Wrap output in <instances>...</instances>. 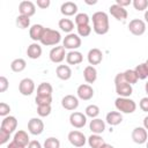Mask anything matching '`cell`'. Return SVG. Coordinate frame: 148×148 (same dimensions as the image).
I'll return each mask as SVG.
<instances>
[{
    "label": "cell",
    "mask_w": 148,
    "mask_h": 148,
    "mask_svg": "<svg viewBox=\"0 0 148 148\" xmlns=\"http://www.w3.org/2000/svg\"><path fill=\"white\" fill-rule=\"evenodd\" d=\"M124 76H125V80H126L130 84H134V83H136L138 80H139V77H138V75H136V73H135L134 69H126V71L124 72Z\"/></svg>",
    "instance_id": "obj_34"
},
{
    "label": "cell",
    "mask_w": 148,
    "mask_h": 148,
    "mask_svg": "<svg viewBox=\"0 0 148 148\" xmlns=\"http://www.w3.org/2000/svg\"><path fill=\"white\" fill-rule=\"evenodd\" d=\"M61 105L64 109H66L68 111H73L75 109H77V106H79V98L74 95H66L61 99Z\"/></svg>",
    "instance_id": "obj_16"
},
{
    "label": "cell",
    "mask_w": 148,
    "mask_h": 148,
    "mask_svg": "<svg viewBox=\"0 0 148 148\" xmlns=\"http://www.w3.org/2000/svg\"><path fill=\"white\" fill-rule=\"evenodd\" d=\"M114 86H116V92L119 97H130L133 92L132 84H130L124 76V73H118L114 77Z\"/></svg>",
    "instance_id": "obj_2"
},
{
    "label": "cell",
    "mask_w": 148,
    "mask_h": 148,
    "mask_svg": "<svg viewBox=\"0 0 148 148\" xmlns=\"http://www.w3.org/2000/svg\"><path fill=\"white\" fill-rule=\"evenodd\" d=\"M109 12H110V14H111L117 21H125V20L127 18V16H128L127 10H126L124 7L118 6L117 3L111 5L110 8H109Z\"/></svg>",
    "instance_id": "obj_15"
},
{
    "label": "cell",
    "mask_w": 148,
    "mask_h": 148,
    "mask_svg": "<svg viewBox=\"0 0 148 148\" xmlns=\"http://www.w3.org/2000/svg\"><path fill=\"white\" fill-rule=\"evenodd\" d=\"M68 141L74 147H83L87 142L86 135L80 131H71L68 133Z\"/></svg>",
    "instance_id": "obj_7"
},
{
    "label": "cell",
    "mask_w": 148,
    "mask_h": 148,
    "mask_svg": "<svg viewBox=\"0 0 148 148\" xmlns=\"http://www.w3.org/2000/svg\"><path fill=\"white\" fill-rule=\"evenodd\" d=\"M44 30H45V28L42 24H34L29 29V36L32 40H35V43H37L38 40L40 42L42 36L44 34Z\"/></svg>",
    "instance_id": "obj_20"
},
{
    "label": "cell",
    "mask_w": 148,
    "mask_h": 148,
    "mask_svg": "<svg viewBox=\"0 0 148 148\" xmlns=\"http://www.w3.org/2000/svg\"><path fill=\"white\" fill-rule=\"evenodd\" d=\"M128 30L134 36H141L146 31V23L140 18H133L128 23Z\"/></svg>",
    "instance_id": "obj_6"
},
{
    "label": "cell",
    "mask_w": 148,
    "mask_h": 148,
    "mask_svg": "<svg viewBox=\"0 0 148 148\" xmlns=\"http://www.w3.org/2000/svg\"><path fill=\"white\" fill-rule=\"evenodd\" d=\"M53 88L49 82H42L37 87V96H52Z\"/></svg>",
    "instance_id": "obj_28"
},
{
    "label": "cell",
    "mask_w": 148,
    "mask_h": 148,
    "mask_svg": "<svg viewBox=\"0 0 148 148\" xmlns=\"http://www.w3.org/2000/svg\"><path fill=\"white\" fill-rule=\"evenodd\" d=\"M44 148H60V141L54 136H50L44 141Z\"/></svg>",
    "instance_id": "obj_37"
},
{
    "label": "cell",
    "mask_w": 148,
    "mask_h": 148,
    "mask_svg": "<svg viewBox=\"0 0 148 148\" xmlns=\"http://www.w3.org/2000/svg\"><path fill=\"white\" fill-rule=\"evenodd\" d=\"M101 148H114V147H113V146H111V145H109V143H106V142H105V143H104V145H102V147H101Z\"/></svg>",
    "instance_id": "obj_51"
},
{
    "label": "cell",
    "mask_w": 148,
    "mask_h": 148,
    "mask_svg": "<svg viewBox=\"0 0 148 148\" xmlns=\"http://www.w3.org/2000/svg\"><path fill=\"white\" fill-rule=\"evenodd\" d=\"M83 60V56L81 52L79 51H69L66 56V61L68 65H77V64H81Z\"/></svg>",
    "instance_id": "obj_25"
},
{
    "label": "cell",
    "mask_w": 148,
    "mask_h": 148,
    "mask_svg": "<svg viewBox=\"0 0 148 148\" xmlns=\"http://www.w3.org/2000/svg\"><path fill=\"white\" fill-rule=\"evenodd\" d=\"M27 56L30 59H38L42 56V46L38 43H32L27 49Z\"/></svg>",
    "instance_id": "obj_26"
},
{
    "label": "cell",
    "mask_w": 148,
    "mask_h": 148,
    "mask_svg": "<svg viewBox=\"0 0 148 148\" xmlns=\"http://www.w3.org/2000/svg\"><path fill=\"white\" fill-rule=\"evenodd\" d=\"M139 106L142 111L145 112H148V96L147 97H142L139 102Z\"/></svg>",
    "instance_id": "obj_45"
},
{
    "label": "cell",
    "mask_w": 148,
    "mask_h": 148,
    "mask_svg": "<svg viewBox=\"0 0 148 148\" xmlns=\"http://www.w3.org/2000/svg\"><path fill=\"white\" fill-rule=\"evenodd\" d=\"M69 123L75 128H82L87 124V116L83 114L82 112L74 111L69 116Z\"/></svg>",
    "instance_id": "obj_11"
},
{
    "label": "cell",
    "mask_w": 148,
    "mask_h": 148,
    "mask_svg": "<svg viewBox=\"0 0 148 148\" xmlns=\"http://www.w3.org/2000/svg\"><path fill=\"white\" fill-rule=\"evenodd\" d=\"M58 25L64 32H67V34H72V30L74 29V23L69 18H60L58 22Z\"/></svg>",
    "instance_id": "obj_31"
},
{
    "label": "cell",
    "mask_w": 148,
    "mask_h": 148,
    "mask_svg": "<svg viewBox=\"0 0 148 148\" xmlns=\"http://www.w3.org/2000/svg\"><path fill=\"white\" fill-rule=\"evenodd\" d=\"M145 21L148 23V9L145 12Z\"/></svg>",
    "instance_id": "obj_52"
},
{
    "label": "cell",
    "mask_w": 148,
    "mask_h": 148,
    "mask_svg": "<svg viewBox=\"0 0 148 148\" xmlns=\"http://www.w3.org/2000/svg\"><path fill=\"white\" fill-rule=\"evenodd\" d=\"M7 148H25V147H24V146H22V145H20V143H17V142H15V141L13 140L12 142H9V143H8Z\"/></svg>",
    "instance_id": "obj_49"
},
{
    "label": "cell",
    "mask_w": 148,
    "mask_h": 148,
    "mask_svg": "<svg viewBox=\"0 0 148 148\" xmlns=\"http://www.w3.org/2000/svg\"><path fill=\"white\" fill-rule=\"evenodd\" d=\"M16 25L20 29H27L30 25V17L24 16V15H18L16 17Z\"/></svg>",
    "instance_id": "obj_36"
},
{
    "label": "cell",
    "mask_w": 148,
    "mask_h": 148,
    "mask_svg": "<svg viewBox=\"0 0 148 148\" xmlns=\"http://www.w3.org/2000/svg\"><path fill=\"white\" fill-rule=\"evenodd\" d=\"M116 3L118 5V6H120V7H126V6H128V5H131L132 3V1L131 0H116Z\"/></svg>",
    "instance_id": "obj_48"
},
{
    "label": "cell",
    "mask_w": 148,
    "mask_h": 148,
    "mask_svg": "<svg viewBox=\"0 0 148 148\" xmlns=\"http://www.w3.org/2000/svg\"><path fill=\"white\" fill-rule=\"evenodd\" d=\"M145 64H146V65H147V67H148V59L146 60V62H145Z\"/></svg>",
    "instance_id": "obj_54"
},
{
    "label": "cell",
    "mask_w": 148,
    "mask_h": 148,
    "mask_svg": "<svg viewBox=\"0 0 148 148\" xmlns=\"http://www.w3.org/2000/svg\"><path fill=\"white\" fill-rule=\"evenodd\" d=\"M87 141H88V145L90 148H101L102 145L105 143L103 138L99 134H94V133L87 139Z\"/></svg>",
    "instance_id": "obj_29"
},
{
    "label": "cell",
    "mask_w": 148,
    "mask_h": 148,
    "mask_svg": "<svg viewBox=\"0 0 148 148\" xmlns=\"http://www.w3.org/2000/svg\"><path fill=\"white\" fill-rule=\"evenodd\" d=\"M35 102L37 105H46L52 103V96H36Z\"/></svg>",
    "instance_id": "obj_40"
},
{
    "label": "cell",
    "mask_w": 148,
    "mask_h": 148,
    "mask_svg": "<svg viewBox=\"0 0 148 148\" xmlns=\"http://www.w3.org/2000/svg\"><path fill=\"white\" fill-rule=\"evenodd\" d=\"M51 105L46 104V105H37V113L39 117H47L51 113Z\"/></svg>",
    "instance_id": "obj_38"
},
{
    "label": "cell",
    "mask_w": 148,
    "mask_h": 148,
    "mask_svg": "<svg viewBox=\"0 0 148 148\" xmlns=\"http://www.w3.org/2000/svg\"><path fill=\"white\" fill-rule=\"evenodd\" d=\"M56 74L60 80L67 81L72 77V69L68 65H59L56 68Z\"/></svg>",
    "instance_id": "obj_21"
},
{
    "label": "cell",
    "mask_w": 148,
    "mask_h": 148,
    "mask_svg": "<svg viewBox=\"0 0 148 148\" xmlns=\"http://www.w3.org/2000/svg\"><path fill=\"white\" fill-rule=\"evenodd\" d=\"M18 12H20V15L31 17L36 13V5L32 1H28V0L21 1L18 5Z\"/></svg>",
    "instance_id": "obj_12"
},
{
    "label": "cell",
    "mask_w": 148,
    "mask_h": 148,
    "mask_svg": "<svg viewBox=\"0 0 148 148\" xmlns=\"http://www.w3.org/2000/svg\"><path fill=\"white\" fill-rule=\"evenodd\" d=\"M132 140L138 145H143L148 140V133L145 127H135L132 131Z\"/></svg>",
    "instance_id": "obj_14"
},
{
    "label": "cell",
    "mask_w": 148,
    "mask_h": 148,
    "mask_svg": "<svg viewBox=\"0 0 148 148\" xmlns=\"http://www.w3.org/2000/svg\"><path fill=\"white\" fill-rule=\"evenodd\" d=\"M13 140H14L15 142H17V143L24 146V147H27V146L29 145V142H30L28 133H27L25 131H23V130H18V131H16L15 134H14Z\"/></svg>",
    "instance_id": "obj_27"
},
{
    "label": "cell",
    "mask_w": 148,
    "mask_h": 148,
    "mask_svg": "<svg viewBox=\"0 0 148 148\" xmlns=\"http://www.w3.org/2000/svg\"><path fill=\"white\" fill-rule=\"evenodd\" d=\"M89 21H90V18L86 13H79V14L75 15V24H76V27L88 25Z\"/></svg>",
    "instance_id": "obj_33"
},
{
    "label": "cell",
    "mask_w": 148,
    "mask_h": 148,
    "mask_svg": "<svg viewBox=\"0 0 148 148\" xmlns=\"http://www.w3.org/2000/svg\"><path fill=\"white\" fill-rule=\"evenodd\" d=\"M133 7L138 12H142L148 7V0H133Z\"/></svg>",
    "instance_id": "obj_39"
},
{
    "label": "cell",
    "mask_w": 148,
    "mask_h": 148,
    "mask_svg": "<svg viewBox=\"0 0 148 148\" xmlns=\"http://www.w3.org/2000/svg\"><path fill=\"white\" fill-rule=\"evenodd\" d=\"M9 87V82L6 76H0V92H5Z\"/></svg>",
    "instance_id": "obj_44"
},
{
    "label": "cell",
    "mask_w": 148,
    "mask_h": 148,
    "mask_svg": "<svg viewBox=\"0 0 148 148\" xmlns=\"http://www.w3.org/2000/svg\"><path fill=\"white\" fill-rule=\"evenodd\" d=\"M105 120L110 126H117L123 121V114L119 111H110L106 114Z\"/></svg>",
    "instance_id": "obj_22"
},
{
    "label": "cell",
    "mask_w": 148,
    "mask_h": 148,
    "mask_svg": "<svg viewBox=\"0 0 148 148\" xmlns=\"http://www.w3.org/2000/svg\"><path fill=\"white\" fill-rule=\"evenodd\" d=\"M65 50L66 49L64 46H54V47H52L51 51H50V53H49L50 60L52 62H54V64L62 62L65 60L66 56H67V53L65 52Z\"/></svg>",
    "instance_id": "obj_8"
},
{
    "label": "cell",
    "mask_w": 148,
    "mask_h": 148,
    "mask_svg": "<svg viewBox=\"0 0 148 148\" xmlns=\"http://www.w3.org/2000/svg\"><path fill=\"white\" fill-rule=\"evenodd\" d=\"M146 147L148 148V140H147V142H146Z\"/></svg>",
    "instance_id": "obj_55"
},
{
    "label": "cell",
    "mask_w": 148,
    "mask_h": 148,
    "mask_svg": "<svg viewBox=\"0 0 148 148\" xmlns=\"http://www.w3.org/2000/svg\"><path fill=\"white\" fill-rule=\"evenodd\" d=\"M90 34H91V27L89 24L88 25L77 27V35L80 37H88Z\"/></svg>",
    "instance_id": "obj_41"
},
{
    "label": "cell",
    "mask_w": 148,
    "mask_h": 148,
    "mask_svg": "<svg viewBox=\"0 0 148 148\" xmlns=\"http://www.w3.org/2000/svg\"><path fill=\"white\" fill-rule=\"evenodd\" d=\"M143 127L148 131V116H146V117L143 118Z\"/></svg>",
    "instance_id": "obj_50"
},
{
    "label": "cell",
    "mask_w": 148,
    "mask_h": 148,
    "mask_svg": "<svg viewBox=\"0 0 148 148\" xmlns=\"http://www.w3.org/2000/svg\"><path fill=\"white\" fill-rule=\"evenodd\" d=\"M145 90H146V92H147V95H148V81H147L146 84H145Z\"/></svg>",
    "instance_id": "obj_53"
},
{
    "label": "cell",
    "mask_w": 148,
    "mask_h": 148,
    "mask_svg": "<svg viewBox=\"0 0 148 148\" xmlns=\"http://www.w3.org/2000/svg\"><path fill=\"white\" fill-rule=\"evenodd\" d=\"M89 128L94 134H101L105 130V123L99 118H94L89 124Z\"/></svg>",
    "instance_id": "obj_23"
},
{
    "label": "cell",
    "mask_w": 148,
    "mask_h": 148,
    "mask_svg": "<svg viewBox=\"0 0 148 148\" xmlns=\"http://www.w3.org/2000/svg\"><path fill=\"white\" fill-rule=\"evenodd\" d=\"M61 40V35L59 31L50 28H45L44 34L42 36L40 43L45 46H51V45H58Z\"/></svg>",
    "instance_id": "obj_4"
},
{
    "label": "cell",
    "mask_w": 148,
    "mask_h": 148,
    "mask_svg": "<svg viewBox=\"0 0 148 148\" xmlns=\"http://www.w3.org/2000/svg\"><path fill=\"white\" fill-rule=\"evenodd\" d=\"M60 12L65 16H73L77 13V5L73 1H66L60 6Z\"/></svg>",
    "instance_id": "obj_19"
},
{
    "label": "cell",
    "mask_w": 148,
    "mask_h": 148,
    "mask_svg": "<svg viewBox=\"0 0 148 148\" xmlns=\"http://www.w3.org/2000/svg\"><path fill=\"white\" fill-rule=\"evenodd\" d=\"M9 138H10V133H8L7 131L0 128V145H5L9 141Z\"/></svg>",
    "instance_id": "obj_43"
},
{
    "label": "cell",
    "mask_w": 148,
    "mask_h": 148,
    "mask_svg": "<svg viewBox=\"0 0 148 148\" xmlns=\"http://www.w3.org/2000/svg\"><path fill=\"white\" fill-rule=\"evenodd\" d=\"M84 112H86L87 117L94 119V118H97V116L99 114V108L97 105H95V104H90V105H88L86 108Z\"/></svg>",
    "instance_id": "obj_35"
},
{
    "label": "cell",
    "mask_w": 148,
    "mask_h": 148,
    "mask_svg": "<svg viewBox=\"0 0 148 148\" xmlns=\"http://www.w3.org/2000/svg\"><path fill=\"white\" fill-rule=\"evenodd\" d=\"M9 112H10V106L5 102L0 103V116L5 118L9 114Z\"/></svg>",
    "instance_id": "obj_42"
},
{
    "label": "cell",
    "mask_w": 148,
    "mask_h": 148,
    "mask_svg": "<svg viewBox=\"0 0 148 148\" xmlns=\"http://www.w3.org/2000/svg\"><path fill=\"white\" fill-rule=\"evenodd\" d=\"M76 94H77V97L80 99H82V101H89L94 96V89H92V87L90 84L83 83V84H80L77 87Z\"/></svg>",
    "instance_id": "obj_13"
},
{
    "label": "cell",
    "mask_w": 148,
    "mask_h": 148,
    "mask_svg": "<svg viewBox=\"0 0 148 148\" xmlns=\"http://www.w3.org/2000/svg\"><path fill=\"white\" fill-rule=\"evenodd\" d=\"M28 148H42V145L37 140H31L28 145Z\"/></svg>",
    "instance_id": "obj_47"
},
{
    "label": "cell",
    "mask_w": 148,
    "mask_h": 148,
    "mask_svg": "<svg viewBox=\"0 0 148 148\" xmlns=\"http://www.w3.org/2000/svg\"><path fill=\"white\" fill-rule=\"evenodd\" d=\"M50 3H51L50 0H37V1H36V5H37L39 8H42V9L47 8V7L50 6Z\"/></svg>",
    "instance_id": "obj_46"
},
{
    "label": "cell",
    "mask_w": 148,
    "mask_h": 148,
    "mask_svg": "<svg viewBox=\"0 0 148 148\" xmlns=\"http://www.w3.org/2000/svg\"><path fill=\"white\" fill-rule=\"evenodd\" d=\"M62 46L65 49L71 50V51H75L76 49H79L81 46V38H80V36L76 35V34H73V32L68 34L62 39Z\"/></svg>",
    "instance_id": "obj_5"
},
{
    "label": "cell",
    "mask_w": 148,
    "mask_h": 148,
    "mask_svg": "<svg viewBox=\"0 0 148 148\" xmlns=\"http://www.w3.org/2000/svg\"><path fill=\"white\" fill-rule=\"evenodd\" d=\"M114 106L120 113H133L136 110V104L130 97H118L114 101Z\"/></svg>",
    "instance_id": "obj_3"
},
{
    "label": "cell",
    "mask_w": 148,
    "mask_h": 148,
    "mask_svg": "<svg viewBox=\"0 0 148 148\" xmlns=\"http://www.w3.org/2000/svg\"><path fill=\"white\" fill-rule=\"evenodd\" d=\"M87 59H88V62L91 66L99 65L102 62V60H103V53H102V51L99 49H96V47L90 49L88 54H87Z\"/></svg>",
    "instance_id": "obj_17"
},
{
    "label": "cell",
    "mask_w": 148,
    "mask_h": 148,
    "mask_svg": "<svg viewBox=\"0 0 148 148\" xmlns=\"http://www.w3.org/2000/svg\"><path fill=\"white\" fill-rule=\"evenodd\" d=\"M16 127H17V120H16V118H15L14 116H7V117H5V118L2 119L1 126H0V128L7 131V132L10 133V134H12L13 132H15Z\"/></svg>",
    "instance_id": "obj_18"
},
{
    "label": "cell",
    "mask_w": 148,
    "mask_h": 148,
    "mask_svg": "<svg viewBox=\"0 0 148 148\" xmlns=\"http://www.w3.org/2000/svg\"><path fill=\"white\" fill-rule=\"evenodd\" d=\"M28 131L32 135H39L44 131V123L40 118H31L28 121Z\"/></svg>",
    "instance_id": "obj_10"
},
{
    "label": "cell",
    "mask_w": 148,
    "mask_h": 148,
    "mask_svg": "<svg viewBox=\"0 0 148 148\" xmlns=\"http://www.w3.org/2000/svg\"><path fill=\"white\" fill-rule=\"evenodd\" d=\"M134 71H135L136 75H138L139 80H145V79L148 77V67H147V65L145 62L136 65L135 68H134Z\"/></svg>",
    "instance_id": "obj_32"
},
{
    "label": "cell",
    "mask_w": 148,
    "mask_h": 148,
    "mask_svg": "<svg viewBox=\"0 0 148 148\" xmlns=\"http://www.w3.org/2000/svg\"><path fill=\"white\" fill-rule=\"evenodd\" d=\"M83 77L87 83H94L97 79V71L94 66L89 65L83 69Z\"/></svg>",
    "instance_id": "obj_24"
},
{
    "label": "cell",
    "mask_w": 148,
    "mask_h": 148,
    "mask_svg": "<svg viewBox=\"0 0 148 148\" xmlns=\"http://www.w3.org/2000/svg\"><path fill=\"white\" fill-rule=\"evenodd\" d=\"M27 67V62L24 59L22 58H17V59H14L12 62H10V68L13 72L15 73H20L22 71H24Z\"/></svg>",
    "instance_id": "obj_30"
},
{
    "label": "cell",
    "mask_w": 148,
    "mask_h": 148,
    "mask_svg": "<svg viewBox=\"0 0 148 148\" xmlns=\"http://www.w3.org/2000/svg\"><path fill=\"white\" fill-rule=\"evenodd\" d=\"M35 90V82L32 79H22L18 83V91L23 96H30Z\"/></svg>",
    "instance_id": "obj_9"
},
{
    "label": "cell",
    "mask_w": 148,
    "mask_h": 148,
    "mask_svg": "<svg viewBox=\"0 0 148 148\" xmlns=\"http://www.w3.org/2000/svg\"><path fill=\"white\" fill-rule=\"evenodd\" d=\"M92 29L97 35H105L110 29L109 16L105 12H96L92 14Z\"/></svg>",
    "instance_id": "obj_1"
}]
</instances>
